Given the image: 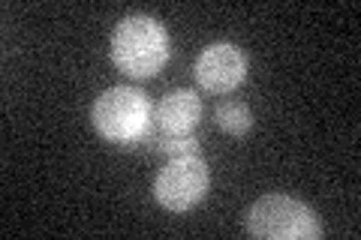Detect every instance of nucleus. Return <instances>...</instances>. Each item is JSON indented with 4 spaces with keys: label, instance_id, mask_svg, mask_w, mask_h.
<instances>
[{
    "label": "nucleus",
    "instance_id": "obj_1",
    "mask_svg": "<svg viewBox=\"0 0 361 240\" xmlns=\"http://www.w3.org/2000/svg\"><path fill=\"white\" fill-rule=\"evenodd\" d=\"M111 63L130 78H151L169 61V33L151 15H123L111 30Z\"/></svg>",
    "mask_w": 361,
    "mask_h": 240
},
{
    "label": "nucleus",
    "instance_id": "obj_2",
    "mask_svg": "<svg viewBox=\"0 0 361 240\" xmlns=\"http://www.w3.org/2000/svg\"><path fill=\"white\" fill-rule=\"evenodd\" d=\"M90 120H94L97 132L106 141L121 144V147H133L145 141L154 130V106L145 96V90L130 87V84H118L109 87L97 96L94 108H90Z\"/></svg>",
    "mask_w": 361,
    "mask_h": 240
},
{
    "label": "nucleus",
    "instance_id": "obj_3",
    "mask_svg": "<svg viewBox=\"0 0 361 240\" xmlns=\"http://www.w3.org/2000/svg\"><path fill=\"white\" fill-rule=\"evenodd\" d=\"M244 228L259 240H316L322 234L319 216L283 192L256 198L244 213Z\"/></svg>",
    "mask_w": 361,
    "mask_h": 240
},
{
    "label": "nucleus",
    "instance_id": "obj_4",
    "mask_svg": "<svg viewBox=\"0 0 361 240\" xmlns=\"http://www.w3.org/2000/svg\"><path fill=\"white\" fill-rule=\"evenodd\" d=\"M211 171L199 153L193 156H175L157 171L154 177V198L160 208L172 213H184L208 196Z\"/></svg>",
    "mask_w": 361,
    "mask_h": 240
},
{
    "label": "nucleus",
    "instance_id": "obj_5",
    "mask_svg": "<svg viewBox=\"0 0 361 240\" xmlns=\"http://www.w3.org/2000/svg\"><path fill=\"white\" fill-rule=\"evenodd\" d=\"M193 72L208 94H232L247 78V54L232 42H214L202 49Z\"/></svg>",
    "mask_w": 361,
    "mask_h": 240
},
{
    "label": "nucleus",
    "instance_id": "obj_6",
    "mask_svg": "<svg viewBox=\"0 0 361 240\" xmlns=\"http://www.w3.org/2000/svg\"><path fill=\"white\" fill-rule=\"evenodd\" d=\"M202 118V99L196 90H172L154 108V127L163 135H190Z\"/></svg>",
    "mask_w": 361,
    "mask_h": 240
},
{
    "label": "nucleus",
    "instance_id": "obj_7",
    "mask_svg": "<svg viewBox=\"0 0 361 240\" xmlns=\"http://www.w3.org/2000/svg\"><path fill=\"white\" fill-rule=\"evenodd\" d=\"M214 120H217V127L229 135H247L253 130V111L238 99L220 102V106L214 108Z\"/></svg>",
    "mask_w": 361,
    "mask_h": 240
},
{
    "label": "nucleus",
    "instance_id": "obj_8",
    "mask_svg": "<svg viewBox=\"0 0 361 240\" xmlns=\"http://www.w3.org/2000/svg\"><path fill=\"white\" fill-rule=\"evenodd\" d=\"M145 141H151L154 144V151H160L166 153L169 159H175V156H193L199 153V141H196V135L190 132V135H163V132H154Z\"/></svg>",
    "mask_w": 361,
    "mask_h": 240
}]
</instances>
